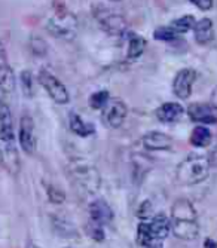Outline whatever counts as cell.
Here are the masks:
<instances>
[{
	"mask_svg": "<svg viewBox=\"0 0 217 248\" xmlns=\"http://www.w3.org/2000/svg\"><path fill=\"white\" fill-rule=\"evenodd\" d=\"M103 226H100V224H95V223H90V226H88V233H90V236L93 238V239H95V241H103V238H104V232H103V229H101Z\"/></svg>",
	"mask_w": 217,
	"mask_h": 248,
	"instance_id": "26",
	"label": "cell"
},
{
	"mask_svg": "<svg viewBox=\"0 0 217 248\" xmlns=\"http://www.w3.org/2000/svg\"><path fill=\"white\" fill-rule=\"evenodd\" d=\"M171 232L179 239L192 241L198 236L200 226L197 220H171Z\"/></svg>",
	"mask_w": 217,
	"mask_h": 248,
	"instance_id": "11",
	"label": "cell"
},
{
	"mask_svg": "<svg viewBox=\"0 0 217 248\" xmlns=\"http://www.w3.org/2000/svg\"><path fill=\"white\" fill-rule=\"evenodd\" d=\"M208 161H210V165H217V144H216V147L211 150Z\"/></svg>",
	"mask_w": 217,
	"mask_h": 248,
	"instance_id": "30",
	"label": "cell"
},
{
	"mask_svg": "<svg viewBox=\"0 0 217 248\" xmlns=\"http://www.w3.org/2000/svg\"><path fill=\"white\" fill-rule=\"evenodd\" d=\"M21 80H23L24 93L30 97L31 95V75H30V72H23V73H21Z\"/></svg>",
	"mask_w": 217,
	"mask_h": 248,
	"instance_id": "28",
	"label": "cell"
},
{
	"mask_svg": "<svg viewBox=\"0 0 217 248\" xmlns=\"http://www.w3.org/2000/svg\"><path fill=\"white\" fill-rule=\"evenodd\" d=\"M0 157H2V164L8 170L9 174L16 175L19 171V156L14 143H3L0 141Z\"/></svg>",
	"mask_w": 217,
	"mask_h": 248,
	"instance_id": "13",
	"label": "cell"
},
{
	"mask_svg": "<svg viewBox=\"0 0 217 248\" xmlns=\"http://www.w3.org/2000/svg\"><path fill=\"white\" fill-rule=\"evenodd\" d=\"M108 100H110V97H108V93L107 91H98V93L91 94V97L88 100V104H90L91 108L98 110V108H103L107 104Z\"/></svg>",
	"mask_w": 217,
	"mask_h": 248,
	"instance_id": "24",
	"label": "cell"
},
{
	"mask_svg": "<svg viewBox=\"0 0 217 248\" xmlns=\"http://www.w3.org/2000/svg\"><path fill=\"white\" fill-rule=\"evenodd\" d=\"M90 217L93 223L106 226L113 220V213L107 202H104L103 199H97L90 204Z\"/></svg>",
	"mask_w": 217,
	"mask_h": 248,
	"instance_id": "14",
	"label": "cell"
},
{
	"mask_svg": "<svg viewBox=\"0 0 217 248\" xmlns=\"http://www.w3.org/2000/svg\"><path fill=\"white\" fill-rule=\"evenodd\" d=\"M210 161L202 155H189L177 167V182L185 186L202 183L210 174Z\"/></svg>",
	"mask_w": 217,
	"mask_h": 248,
	"instance_id": "1",
	"label": "cell"
},
{
	"mask_svg": "<svg viewBox=\"0 0 217 248\" xmlns=\"http://www.w3.org/2000/svg\"><path fill=\"white\" fill-rule=\"evenodd\" d=\"M204 248H217V242L208 238V239H205V244H204Z\"/></svg>",
	"mask_w": 217,
	"mask_h": 248,
	"instance_id": "32",
	"label": "cell"
},
{
	"mask_svg": "<svg viewBox=\"0 0 217 248\" xmlns=\"http://www.w3.org/2000/svg\"><path fill=\"white\" fill-rule=\"evenodd\" d=\"M177 33L172 30L171 27H158L154 31V37L156 40H162V42H172L177 39Z\"/></svg>",
	"mask_w": 217,
	"mask_h": 248,
	"instance_id": "25",
	"label": "cell"
},
{
	"mask_svg": "<svg viewBox=\"0 0 217 248\" xmlns=\"http://www.w3.org/2000/svg\"><path fill=\"white\" fill-rule=\"evenodd\" d=\"M144 48H146V40L133 33L128 39V51H126V57L129 60H137L139 57H141V54L144 52Z\"/></svg>",
	"mask_w": 217,
	"mask_h": 248,
	"instance_id": "20",
	"label": "cell"
},
{
	"mask_svg": "<svg viewBox=\"0 0 217 248\" xmlns=\"http://www.w3.org/2000/svg\"><path fill=\"white\" fill-rule=\"evenodd\" d=\"M210 104L214 107V108H217V86L213 89V93H211V98H210Z\"/></svg>",
	"mask_w": 217,
	"mask_h": 248,
	"instance_id": "31",
	"label": "cell"
},
{
	"mask_svg": "<svg viewBox=\"0 0 217 248\" xmlns=\"http://www.w3.org/2000/svg\"><path fill=\"white\" fill-rule=\"evenodd\" d=\"M171 231V220L167 216L159 214L150 223H147V232L150 242H162Z\"/></svg>",
	"mask_w": 217,
	"mask_h": 248,
	"instance_id": "9",
	"label": "cell"
},
{
	"mask_svg": "<svg viewBox=\"0 0 217 248\" xmlns=\"http://www.w3.org/2000/svg\"><path fill=\"white\" fill-rule=\"evenodd\" d=\"M187 115L193 122H200V124L217 122V108H214L211 104L193 103L187 107Z\"/></svg>",
	"mask_w": 217,
	"mask_h": 248,
	"instance_id": "8",
	"label": "cell"
},
{
	"mask_svg": "<svg viewBox=\"0 0 217 248\" xmlns=\"http://www.w3.org/2000/svg\"><path fill=\"white\" fill-rule=\"evenodd\" d=\"M126 104L122 100L110 98L103 107V119L108 126L119 128L126 118Z\"/></svg>",
	"mask_w": 217,
	"mask_h": 248,
	"instance_id": "5",
	"label": "cell"
},
{
	"mask_svg": "<svg viewBox=\"0 0 217 248\" xmlns=\"http://www.w3.org/2000/svg\"><path fill=\"white\" fill-rule=\"evenodd\" d=\"M162 247V242H150L149 245L143 247V248H161Z\"/></svg>",
	"mask_w": 217,
	"mask_h": 248,
	"instance_id": "33",
	"label": "cell"
},
{
	"mask_svg": "<svg viewBox=\"0 0 217 248\" xmlns=\"http://www.w3.org/2000/svg\"><path fill=\"white\" fill-rule=\"evenodd\" d=\"M19 144L23 150L29 155H33L36 150V135L34 124L30 115H23L19 122Z\"/></svg>",
	"mask_w": 217,
	"mask_h": 248,
	"instance_id": "7",
	"label": "cell"
},
{
	"mask_svg": "<svg viewBox=\"0 0 217 248\" xmlns=\"http://www.w3.org/2000/svg\"><path fill=\"white\" fill-rule=\"evenodd\" d=\"M171 217L172 220H197V211L190 201L177 199L171 207Z\"/></svg>",
	"mask_w": 217,
	"mask_h": 248,
	"instance_id": "18",
	"label": "cell"
},
{
	"mask_svg": "<svg viewBox=\"0 0 217 248\" xmlns=\"http://www.w3.org/2000/svg\"><path fill=\"white\" fill-rule=\"evenodd\" d=\"M48 30L57 36V37H75L76 33V22L73 16H66V18H54L48 21Z\"/></svg>",
	"mask_w": 217,
	"mask_h": 248,
	"instance_id": "12",
	"label": "cell"
},
{
	"mask_svg": "<svg viewBox=\"0 0 217 248\" xmlns=\"http://www.w3.org/2000/svg\"><path fill=\"white\" fill-rule=\"evenodd\" d=\"M193 26H195V16L193 15H185V16H180V18L172 21L170 27L177 34H185L189 30H192Z\"/></svg>",
	"mask_w": 217,
	"mask_h": 248,
	"instance_id": "23",
	"label": "cell"
},
{
	"mask_svg": "<svg viewBox=\"0 0 217 248\" xmlns=\"http://www.w3.org/2000/svg\"><path fill=\"white\" fill-rule=\"evenodd\" d=\"M48 196L52 202H55V204H61V202H64V199H66V195H64L60 189L54 187V186H49L48 187Z\"/></svg>",
	"mask_w": 217,
	"mask_h": 248,
	"instance_id": "27",
	"label": "cell"
},
{
	"mask_svg": "<svg viewBox=\"0 0 217 248\" xmlns=\"http://www.w3.org/2000/svg\"><path fill=\"white\" fill-rule=\"evenodd\" d=\"M211 141V132L204 125L195 126L190 134V144L195 147H205Z\"/></svg>",
	"mask_w": 217,
	"mask_h": 248,
	"instance_id": "21",
	"label": "cell"
},
{
	"mask_svg": "<svg viewBox=\"0 0 217 248\" xmlns=\"http://www.w3.org/2000/svg\"><path fill=\"white\" fill-rule=\"evenodd\" d=\"M190 3H193L195 6H197L198 9L201 11H210L214 5L213 0H189Z\"/></svg>",
	"mask_w": 217,
	"mask_h": 248,
	"instance_id": "29",
	"label": "cell"
},
{
	"mask_svg": "<svg viewBox=\"0 0 217 248\" xmlns=\"http://www.w3.org/2000/svg\"><path fill=\"white\" fill-rule=\"evenodd\" d=\"M185 113L183 107L179 103H164L156 110V118L164 124H172L177 122Z\"/></svg>",
	"mask_w": 217,
	"mask_h": 248,
	"instance_id": "17",
	"label": "cell"
},
{
	"mask_svg": "<svg viewBox=\"0 0 217 248\" xmlns=\"http://www.w3.org/2000/svg\"><path fill=\"white\" fill-rule=\"evenodd\" d=\"M0 141H3V143H14L15 141L11 108L5 103L0 104Z\"/></svg>",
	"mask_w": 217,
	"mask_h": 248,
	"instance_id": "15",
	"label": "cell"
},
{
	"mask_svg": "<svg viewBox=\"0 0 217 248\" xmlns=\"http://www.w3.org/2000/svg\"><path fill=\"white\" fill-rule=\"evenodd\" d=\"M69 175L72 182L78 185L85 192H95L100 187L101 177L98 170L88 161L85 159H73L69 164Z\"/></svg>",
	"mask_w": 217,
	"mask_h": 248,
	"instance_id": "2",
	"label": "cell"
},
{
	"mask_svg": "<svg viewBox=\"0 0 217 248\" xmlns=\"http://www.w3.org/2000/svg\"><path fill=\"white\" fill-rule=\"evenodd\" d=\"M94 16L98 21V24L101 26L103 30L112 34H121L124 33L126 27V21L125 18L115 12V9L106 8V6H97L94 9Z\"/></svg>",
	"mask_w": 217,
	"mask_h": 248,
	"instance_id": "3",
	"label": "cell"
},
{
	"mask_svg": "<svg viewBox=\"0 0 217 248\" xmlns=\"http://www.w3.org/2000/svg\"><path fill=\"white\" fill-rule=\"evenodd\" d=\"M141 143L147 150H168L171 147V139L164 132L158 131L147 132L143 137Z\"/></svg>",
	"mask_w": 217,
	"mask_h": 248,
	"instance_id": "16",
	"label": "cell"
},
{
	"mask_svg": "<svg viewBox=\"0 0 217 248\" xmlns=\"http://www.w3.org/2000/svg\"><path fill=\"white\" fill-rule=\"evenodd\" d=\"M27 248H40V247H37V245H33V244H30V245H29Z\"/></svg>",
	"mask_w": 217,
	"mask_h": 248,
	"instance_id": "34",
	"label": "cell"
},
{
	"mask_svg": "<svg viewBox=\"0 0 217 248\" xmlns=\"http://www.w3.org/2000/svg\"><path fill=\"white\" fill-rule=\"evenodd\" d=\"M39 83L45 88V91L49 94V97L58 103V104H66L69 103V93L67 88L62 85V82L55 78L48 70H40L39 73Z\"/></svg>",
	"mask_w": 217,
	"mask_h": 248,
	"instance_id": "4",
	"label": "cell"
},
{
	"mask_svg": "<svg viewBox=\"0 0 217 248\" xmlns=\"http://www.w3.org/2000/svg\"><path fill=\"white\" fill-rule=\"evenodd\" d=\"M14 88H15V76L8 62L3 43L0 42V89L6 94H11L14 91Z\"/></svg>",
	"mask_w": 217,
	"mask_h": 248,
	"instance_id": "10",
	"label": "cell"
},
{
	"mask_svg": "<svg viewBox=\"0 0 217 248\" xmlns=\"http://www.w3.org/2000/svg\"><path fill=\"white\" fill-rule=\"evenodd\" d=\"M70 128L75 134L80 135V137H88V135L94 132V126L83 122L82 118L76 113H72L70 116Z\"/></svg>",
	"mask_w": 217,
	"mask_h": 248,
	"instance_id": "22",
	"label": "cell"
},
{
	"mask_svg": "<svg viewBox=\"0 0 217 248\" xmlns=\"http://www.w3.org/2000/svg\"><path fill=\"white\" fill-rule=\"evenodd\" d=\"M193 36L200 45H205L213 39V22L210 18H202L195 22L193 26Z\"/></svg>",
	"mask_w": 217,
	"mask_h": 248,
	"instance_id": "19",
	"label": "cell"
},
{
	"mask_svg": "<svg viewBox=\"0 0 217 248\" xmlns=\"http://www.w3.org/2000/svg\"><path fill=\"white\" fill-rule=\"evenodd\" d=\"M195 79H197V72L193 69L180 70L176 75L174 80H172V93L182 100H187L192 93V86H193Z\"/></svg>",
	"mask_w": 217,
	"mask_h": 248,
	"instance_id": "6",
	"label": "cell"
}]
</instances>
